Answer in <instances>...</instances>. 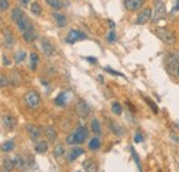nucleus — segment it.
<instances>
[{"instance_id": "obj_25", "label": "nucleus", "mask_w": 179, "mask_h": 172, "mask_svg": "<svg viewBox=\"0 0 179 172\" xmlns=\"http://www.w3.org/2000/svg\"><path fill=\"white\" fill-rule=\"evenodd\" d=\"M67 92H61L57 98H55V105L57 106H65L66 105V101H67Z\"/></svg>"}, {"instance_id": "obj_44", "label": "nucleus", "mask_w": 179, "mask_h": 172, "mask_svg": "<svg viewBox=\"0 0 179 172\" xmlns=\"http://www.w3.org/2000/svg\"><path fill=\"white\" fill-rule=\"evenodd\" d=\"M85 61H88L90 64H97V62H98L97 58H92V57H85Z\"/></svg>"}, {"instance_id": "obj_13", "label": "nucleus", "mask_w": 179, "mask_h": 172, "mask_svg": "<svg viewBox=\"0 0 179 172\" xmlns=\"http://www.w3.org/2000/svg\"><path fill=\"white\" fill-rule=\"evenodd\" d=\"M17 26H18V29H19V32L21 33H25L26 30H29V29H32V23H31V21H29V18H28L26 15H23L22 18L19 19L17 22Z\"/></svg>"}, {"instance_id": "obj_34", "label": "nucleus", "mask_w": 179, "mask_h": 172, "mask_svg": "<svg viewBox=\"0 0 179 172\" xmlns=\"http://www.w3.org/2000/svg\"><path fill=\"white\" fill-rule=\"evenodd\" d=\"M130 151H131V156H132V159L135 160V163H136V165H138V168H139V171L142 172V167H141V160H139V157H138V154H136V151H135V149L131 146L130 147Z\"/></svg>"}, {"instance_id": "obj_41", "label": "nucleus", "mask_w": 179, "mask_h": 172, "mask_svg": "<svg viewBox=\"0 0 179 172\" xmlns=\"http://www.w3.org/2000/svg\"><path fill=\"white\" fill-rule=\"evenodd\" d=\"M134 142H135V143H142V142H143V136H142V134L136 132V134H135V138H134Z\"/></svg>"}, {"instance_id": "obj_28", "label": "nucleus", "mask_w": 179, "mask_h": 172, "mask_svg": "<svg viewBox=\"0 0 179 172\" xmlns=\"http://www.w3.org/2000/svg\"><path fill=\"white\" fill-rule=\"evenodd\" d=\"M109 127H110V131H112L113 134H116V135H119V136H121L123 134H124V131L121 130V127L119 125V124H116V122L109 121Z\"/></svg>"}, {"instance_id": "obj_23", "label": "nucleus", "mask_w": 179, "mask_h": 172, "mask_svg": "<svg viewBox=\"0 0 179 172\" xmlns=\"http://www.w3.org/2000/svg\"><path fill=\"white\" fill-rule=\"evenodd\" d=\"M45 1H47V4H48L53 10H55V11L63 8V1L62 0H45Z\"/></svg>"}, {"instance_id": "obj_38", "label": "nucleus", "mask_w": 179, "mask_h": 172, "mask_svg": "<svg viewBox=\"0 0 179 172\" xmlns=\"http://www.w3.org/2000/svg\"><path fill=\"white\" fill-rule=\"evenodd\" d=\"M105 72L110 73V74H113V76H120V77H124V74L120 72H116V70H113V69H110L109 66H105Z\"/></svg>"}, {"instance_id": "obj_30", "label": "nucleus", "mask_w": 179, "mask_h": 172, "mask_svg": "<svg viewBox=\"0 0 179 172\" xmlns=\"http://www.w3.org/2000/svg\"><path fill=\"white\" fill-rule=\"evenodd\" d=\"M91 130H92L97 135L101 134V124H99V121L97 118H92V120H91Z\"/></svg>"}, {"instance_id": "obj_36", "label": "nucleus", "mask_w": 179, "mask_h": 172, "mask_svg": "<svg viewBox=\"0 0 179 172\" xmlns=\"http://www.w3.org/2000/svg\"><path fill=\"white\" fill-rule=\"evenodd\" d=\"M112 112L114 114H121L123 108H121V105L119 103V102H113V103H112Z\"/></svg>"}, {"instance_id": "obj_9", "label": "nucleus", "mask_w": 179, "mask_h": 172, "mask_svg": "<svg viewBox=\"0 0 179 172\" xmlns=\"http://www.w3.org/2000/svg\"><path fill=\"white\" fill-rule=\"evenodd\" d=\"M3 44L7 48H13L14 44H15V37H14V35L11 33L10 29H4L3 30Z\"/></svg>"}, {"instance_id": "obj_16", "label": "nucleus", "mask_w": 179, "mask_h": 172, "mask_svg": "<svg viewBox=\"0 0 179 172\" xmlns=\"http://www.w3.org/2000/svg\"><path fill=\"white\" fill-rule=\"evenodd\" d=\"M53 18H54V21H55V23H57V26L58 28L66 26V23H67L66 15H63V14H61V13H54Z\"/></svg>"}, {"instance_id": "obj_47", "label": "nucleus", "mask_w": 179, "mask_h": 172, "mask_svg": "<svg viewBox=\"0 0 179 172\" xmlns=\"http://www.w3.org/2000/svg\"><path fill=\"white\" fill-rule=\"evenodd\" d=\"M171 138H172L175 142H179V139H178V136H176V135H171Z\"/></svg>"}, {"instance_id": "obj_2", "label": "nucleus", "mask_w": 179, "mask_h": 172, "mask_svg": "<svg viewBox=\"0 0 179 172\" xmlns=\"http://www.w3.org/2000/svg\"><path fill=\"white\" fill-rule=\"evenodd\" d=\"M87 136H88V130L84 125H80V127H77L73 132L69 134V136H67V139H66V143L67 145H81V143H84Z\"/></svg>"}, {"instance_id": "obj_19", "label": "nucleus", "mask_w": 179, "mask_h": 172, "mask_svg": "<svg viewBox=\"0 0 179 172\" xmlns=\"http://www.w3.org/2000/svg\"><path fill=\"white\" fill-rule=\"evenodd\" d=\"M23 15H25V14L22 13V10L19 8V7H15V8L11 11V15H10V18H11V21H13V22L17 23L19 19L22 18Z\"/></svg>"}, {"instance_id": "obj_5", "label": "nucleus", "mask_w": 179, "mask_h": 172, "mask_svg": "<svg viewBox=\"0 0 179 172\" xmlns=\"http://www.w3.org/2000/svg\"><path fill=\"white\" fill-rule=\"evenodd\" d=\"M40 50L45 58H51L55 54V48H54V45L51 44V41L47 37H43L40 40Z\"/></svg>"}, {"instance_id": "obj_20", "label": "nucleus", "mask_w": 179, "mask_h": 172, "mask_svg": "<svg viewBox=\"0 0 179 172\" xmlns=\"http://www.w3.org/2000/svg\"><path fill=\"white\" fill-rule=\"evenodd\" d=\"M36 153H39V154H44L47 150H48V143L47 142H44V140H39L37 143H36Z\"/></svg>"}, {"instance_id": "obj_12", "label": "nucleus", "mask_w": 179, "mask_h": 172, "mask_svg": "<svg viewBox=\"0 0 179 172\" xmlns=\"http://www.w3.org/2000/svg\"><path fill=\"white\" fill-rule=\"evenodd\" d=\"M76 112L81 118H85L90 114V106L85 103L84 101H79L76 105Z\"/></svg>"}, {"instance_id": "obj_29", "label": "nucleus", "mask_w": 179, "mask_h": 172, "mask_svg": "<svg viewBox=\"0 0 179 172\" xmlns=\"http://www.w3.org/2000/svg\"><path fill=\"white\" fill-rule=\"evenodd\" d=\"M65 154V146L63 145H57L54 149V156L57 159H62V156Z\"/></svg>"}, {"instance_id": "obj_4", "label": "nucleus", "mask_w": 179, "mask_h": 172, "mask_svg": "<svg viewBox=\"0 0 179 172\" xmlns=\"http://www.w3.org/2000/svg\"><path fill=\"white\" fill-rule=\"evenodd\" d=\"M40 95L36 92V91H28L26 94H25V103L29 109H37L40 106Z\"/></svg>"}, {"instance_id": "obj_14", "label": "nucleus", "mask_w": 179, "mask_h": 172, "mask_svg": "<svg viewBox=\"0 0 179 172\" xmlns=\"http://www.w3.org/2000/svg\"><path fill=\"white\" fill-rule=\"evenodd\" d=\"M83 153H84V150L81 149V147H75V146H73V147L69 150V153H67L66 160L69 163H73V161H75L77 157H80Z\"/></svg>"}, {"instance_id": "obj_26", "label": "nucleus", "mask_w": 179, "mask_h": 172, "mask_svg": "<svg viewBox=\"0 0 179 172\" xmlns=\"http://www.w3.org/2000/svg\"><path fill=\"white\" fill-rule=\"evenodd\" d=\"M25 58H26V52L23 50H18L14 52V61L17 62V64H21V62H23L25 61Z\"/></svg>"}, {"instance_id": "obj_21", "label": "nucleus", "mask_w": 179, "mask_h": 172, "mask_svg": "<svg viewBox=\"0 0 179 172\" xmlns=\"http://www.w3.org/2000/svg\"><path fill=\"white\" fill-rule=\"evenodd\" d=\"M22 37H23V40H25V43H32V41H35L36 40V33L35 30H33V28L32 29H29V30H26L25 33H22Z\"/></svg>"}, {"instance_id": "obj_42", "label": "nucleus", "mask_w": 179, "mask_h": 172, "mask_svg": "<svg viewBox=\"0 0 179 172\" xmlns=\"http://www.w3.org/2000/svg\"><path fill=\"white\" fill-rule=\"evenodd\" d=\"M0 83H1V84H0L1 87H6V86H7V83H9V80L6 79L4 74H1V76H0Z\"/></svg>"}, {"instance_id": "obj_22", "label": "nucleus", "mask_w": 179, "mask_h": 172, "mask_svg": "<svg viewBox=\"0 0 179 172\" xmlns=\"http://www.w3.org/2000/svg\"><path fill=\"white\" fill-rule=\"evenodd\" d=\"M1 168H3L4 172H11L14 168H15L14 161L13 160H9V159H3V161H1Z\"/></svg>"}, {"instance_id": "obj_8", "label": "nucleus", "mask_w": 179, "mask_h": 172, "mask_svg": "<svg viewBox=\"0 0 179 172\" xmlns=\"http://www.w3.org/2000/svg\"><path fill=\"white\" fill-rule=\"evenodd\" d=\"M166 14H167V10H166V6L161 0H157L156 1V6H154V14H153V21L157 22L160 19L166 18Z\"/></svg>"}, {"instance_id": "obj_15", "label": "nucleus", "mask_w": 179, "mask_h": 172, "mask_svg": "<svg viewBox=\"0 0 179 172\" xmlns=\"http://www.w3.org/2000/svg\"><path fill=\"white\" fill-rule=\"evenodd\" d=\"M1 122H3V127L6 130H14V127H15V118L10 114H4L1 117Z\"/></svg>"}, {"instance_id": "obj_17", "label": "nucleus", "mask_w": 179, "mask_h": 172, "mask_svg": "<svg viewBox=\"0 0 179 172\" xmlns=\"http://www.w3.org/2000/svg\"><path fill=\"white\" fill-rule=\"evenodd\" d=\"M83 168H84L85 172H97V169H98V165H97V163H95L94 160H85L84 163H83Z\"/></svg>"}, {"instance_id": "obj_39", "label": "nucleus", "mask_w": 179, "mask_h": 172, "mask_svg": "<svg viewBox=\"0 0 179 172\" xmlns=\"http://www.w3.org/2000/svg\"><path fill=\"white\" fill-rule=\"evenodd\" d=\"M11 77H13L11 84H13V86H19V77L17 76V72H11Z\"/></svg>"}, {"instance_id": "obj_27", "label": "nucleus", "mask_w": 179, "mask_h": 172, "mask_svg": "<svg viewBox=\"0 0 179 172\" xmlns=\"http://www.w3.org/2000/svg\"><path fill=\"white\" fill-rule=\"evenodd\" d=\"M99 147H101V139L99 138H92V139L90 140V143H88V149L90 150H92V151H95V150H98Z\"/></svg>"}, {"instance_id": "obj_10", "label": "nucleus", "mask_w": 179, "mask_h": 172, "mask_svg": "<svg viewBox=\"0 0 179 172\" xmlns=\"http://www.w3.org/2000/svg\"><path fill=\"white\" fill-rule=\"evenodd\" d=\"M26 131H28V134H29V136H31V139L33 140L35 143H37V142L40 140V130H39V127H36L33 124H28Z\"/></svg>"}, {"instance_id": "obj_35", "label": "nucleus", "mask_w": 179, "mask_h": 172, "mask_svg": "<svg viewBox=\"0 0 179 172\" xmlns=\"http://www.w3.org/2000/svg\"><path fill=\"white\" fill-rule=\"evenodd\" d=\"M31 11H32V14H35V15H40L41 14L40 4H39V3H36V1H33L32 6H31Z\"/></svg>"}, {"instance_id": "obj_18", "label": "nucleus", "mask_w": 179, "mask_h": 172, "mask_svg": "<svg viewBox=\"0 0 179 172\" xmlns=\"http://www.w3.org/2000/svg\"><path fill=\"white\" fill-rule=\"evenodd\" d=\"M43 132H44L45 138L50 140V142H55L57 140V132H55V130H54L53 127H44V130H43Z\"/></svg>"}, {"instance_id": "obj_11", "label": "nucleus", "mask_w": 179, "mask_h": 172, "mask_svg": "<svg viewBox=\"0 0 179 172\" xmlns=\"http://www.w3.org/2000/svg\"><path fill=\"white\" fill-rule=\"evenodd\" d=\"M146 0H124V7L130 11H136L145 4Z\"/></svg>"}, {"instance_id": "obj_43", "label": "nucleus", "mask_w": 179, "mask_h": 172, "mask_svg": "<svg viewBox=\"0 0 179 172\" xmlns=\"http://www.w3.org/2000/svg\"><path fill=\"white\" fill-rule=\"evenodd\" d=\"M1 61H3V62H1V64H3V66H9V65L11 64V62H10V59L7 58L6 55H3V57H1Z\"/></svg>"}, {"instance_id": "obj_46", "label": "nucleus", "mask_w": 179, "mask_h": 172, "mask_svg": "<svg viewBox=\"0 0 179 172\" xmlns=\"http://www.w3.org/2000/svg\"><path fill=\"white\" fill-rule=\"evenodd\" d=\"M172 11H179V0H176V4H175V7H174V10H172Z\"/></svg>"}, {"instance_id": "obj_7", "label": "nucleus", "mask_w": 179, "mask_h": 172, "mask_svg": "<svg viewBox=\"0 0 179 172\" xmlns=\"http://www.w3.org/2000/svg\"><path fill=\"white\" fill-rule=\"evenodd\" d=\"M152 17H153L152 8H149V7H146V8H142L141 11H139L136 19H135V23H136V25H143V23L149 22Z\"/></svg>"}, {"instance_id": "obj_45", "label": "nucleus", "mask_w": 179, "mask_h": 172, "mask_svg": "<svg viewBox=\"0 0 179 172\" xmlns=\"http://www.w3.org/2000/svg\"><path fill=\"white\" fill-rule=\"evenodd\" d=\"M31 3V0H19V4L21 6H28Z\"/></svg>"}, {"instance_id": "obj_6", "label": "nucleus", "mask_w": 179, "mask_h": 172, "mask_svg": "<svg viewBox=\"0 0 179 172\" xmlns=\"http://www.w3.org/2000/svg\"><path fill=\"white\" fill-rule=\"evenodd\" d=\"M84 39H87L85 33L80 32V30H76V29H72V30H69L66 37H65V41L67 44H73V43H76L79 40H84Z\"/></svg>"}, {"instance_id": "obj_1", "label": "nucleus", "mask_w": 179, "mask_h": 172, "mask_svg": "<svg viewBox=\"0 0 179 172\" xmlns=\"http://www.w3.org/2000/svg\"><path fill=\"white\" fill-rule=\"evenodd\" d=\"M164 65L170 74L179 79V51L172 50L166 55L164 58Z\"/></svg>"}, {"instance_id": "obj_3", "label": "nucleus", "mask_w": 179, "mask_h": 172, "mask_svg": "<svg viewBox=\"0 0 179 172\" xmlns=\"http://www.w3.org/2000/svg\"><path fill=\"white\" fill-rule=\"evenodd\" d=\"M154 33H156V36L167 45H172L176 43V36H175V33L168 30L167 28H156Z\"/></svg>"}, {"instance_id": "obj_31", "label": "nucleus", "mask_w": 179, "mask_h": 172, "mask_svg": "<svg viewBox=\"0 0 179 172\" xmlns=\"http://www.w3.org/2000/svg\"><path fill=\"white\" fill-rule=\"evenodd\" d=\"M37 64H39V55L36 54V52H32L31 54V69L32 70H36Z\"/></svg>"}, {"instance_id": "obj_32", "label": "nucleus", "mask_w": 179, "mask_h": 172, "mask_svg": "<svg viewBox=\"0 0 179 172\" xmlns=\"http://www.w3.org/2000/svg\"><path fill=\"white\" fill-rule=\"evenodd\" d=\"M14 142L13 140H7V142H4L3 145H1V151H4V153H7V151H11V150H14Z\"/></svg>"}, {"instance_id": "obj_37", "label": "nucleus", "mask_w": 179, "mask_h": 172, "mask_svg": "<svg viewBox=\"0 0 179 172\" xmlns=\"http://www.w3.org/2000/svg\"><path fill=\"white\" fill-rule=\"evenodd\" d=\"M116 33H114V30H112V29H110V30H109V33H107V36H106V40L109 41V43H114V41H116Z\"/></svg>"}, {"instance_id": "obj_33", "label": "nucleus", "mask_w": 179, "mask_h": 172, "mask_svg": "<svg viewBox=\"0 0 179 172\" xmlns=\"http://www.w3.org/2000/svg\"><path fill=\"white\" fill-rule=\"evenodd\" d=\"M143 99H145V102H146V103L150 106V109L153 110V113H156V114L158 113V108H157V105L154 103V102H153L150 98H148V96H143Z\"/></svg>"}, {"instance_id": "obj_40", "label": "nucleus", "mask_w": 179, "mask_h": 172, "mask_svg": "<svg viewBox=\"0 0 179 172\" xmlns=\"http://www.w3.org/2000/svg\"><path fill=\"white\" fill-rule=\"evenodd\" d=\"M0 10L1 11L9 10V0H0Z\"/></svg>"}, {"instance_id": "obj_24", "label": "nucleus", "mask_w": 179, "mask_h": 172, "mask_svg": "<svg viewBox=\"0 0 179 172\" xmlns=\"http://www.w3.org/2000/svg\"><path fill=\"white\" fill-rule=\"evenodd\" d=\"M13 161H14V165H15V168H17L18 171H23L25 167H26V164H25V161H23V159L21 156H15Z\"/></svg>"}]
</instances>
